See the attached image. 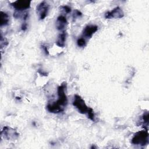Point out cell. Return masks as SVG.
<instances>
[{"mask_svg":"<svg viewBox=\"0 0 149 149\" xmlns=\"http://www.w3.org/2000/svg\"><path fill=\"white\" fill-rule=\"evenodd\" d=\"M82 15L81 12L80 11H79V10H75L74 11V13H73V19H76L77 17H79V16H81Z\"/></svg>","mask_w":149,"mask_h":149,"instance_id":"16","label":"cell"},{"mask_svg":"<svg viewBox=\"0 0 149 149\" xmlns=\"http://www.w3.org/2000/svg\"><path fill=\"white\" fill-rule=\"evenodd\" d=\"M77 44L80 47H85L86 45V41L85 38H84L83 37L79 38L77 40Z\"/></svg>","mask_w":149,"mask_h":149,"instance_id":"13","label":"cell"},{"mask_svg":"<svg viewBox=\"0 0 149 149\" xmlns=\"http://www.w3.org/2000/svg\"><path fill=\"white\" fill-rule=\"evenodd\" d=\"M132 143L134 145L144 146L148 144V133L147 130H140L136 132L132 139Z\"/></svg>","mask_w":149,"mask_h":149,"instance_id":"2","label":"cell"},{"mask_svg":"<svg viewBox=\"0 0 149 149\" xmlns=\"http://www.w3.org/2000/svg\"><path fill=\"white\" fill-rule=\"evenodd\" d=\"M98 27L94 24H90L86 26L83 30L82 34L84 37L91 38L93 34L98 30Z\"/></svg>","mask_w":149,"mask_h":149,"instance_id":"8","label":"cell"},{"mask_svg":"<svg viewBox=\"0 0 149 149\" xmlns=\"http://www.w3.org/2000/svg\"><path fill=\"white\" fill-rule=\"evenodd\" d=\"M60 8L61 9V10H62L64 12H65L66 13H69L71 12L72 9L71 8L69 7V6L67 5H63V6H61L60 7Z\"/></svg>","mask_w":149,"mask_h":149,"instance_id":"15","label":"cell"},{"mask_svg":"<svg viewBox=\"0 0 149 149\" xmlns=\"http://www.w3.org/2000/svg\"><path fill=\"white\" fill-rule=\"evenodd\" d=\"M73 105L78 110V111L82 114H87L91 108L88 107L81 98V96L77 94H75L74 96L73 101L72 102Z\"/></svg>","mask_w":149,"mask_h":149,"instance_id":"3","label":"cell"},{"mask_svg":"<svg viewBox=\"0 0 149 149\" xmlns=\"http://www.w3.org/2000/svg\"><path fill=\"white\" fill-rule=\"evenodd\" d=\"M66 36H67V34L65 31H63L62 33H59L55 42L57 46L59 47H65V42L66 40Z\"/></svg>","mask_w":149,"mask_h":149,"instance_id":"10","label":"cell"},{"mask_svg":"<svg viewBox=\"0 0 149 149\" xmlns=\"http://www.w3.org/2000/svg\"><path fill=\"white\" fill-rule=\"evenodd\" d=\"M124 12L122 9L117 6L113 9L112 10L108 11L105 13V18L108 19H120L124 16Z\"/></svg>","mask_w":149,"mask_h":149,"instance_id":"6","label":"cell"},{"mask_svg":"<svg viewBox=\"0 0 149 149\" xmlns=\"http://www.w3.org/2000/svg\"><path fill=\"white\" fill-rule=\"evenodd\" d=\"M41 48L43 49V51H44V53H45V54L46 55H49V51H48V48H47V47L46 45L42 44V45H41Z\"/></svg>","mask_w":149,"mask_h":149,"instance_id":"17","label":"cell"},{"mask_svg":"<svg viewBox=\"0 0 149 149\" xmlns=\"http://www.w3.org/2000/svg\"><path fill=\"white\" fill-rule=\"evenodd\" d=\"M9 15L3 11H1V23H0L1 27L8 25L9 23Z\"/></svg>","mask_w":149,"mask_h":149,"instance_id":"11","label":"cell"},{"mask_svg":"<svg viewBox=\"0 0 149 149\" xmlns=\"http://www.w3.org/2000/svg\"><path fill=\"white\" fill-rule=\"evenodd\" d=\"M30 1L17 0L11 3V5L16 10L23 11L30 7Z\"/></svg>","mask_w":149,"mask_h":149,"instance_id":"7","label":"cell"},{"mask_svg":"<svg viewBox=\"0 0 149 149\" xmlns=\"http://www.w3.org/2000/svg\"><path fill=\"white\" fill-rule=\"evenodd\" d=\"M0 43H1V49H2L3 47H6L8 44V42L7 40L5 37H3L2 34L1 35V42H0Z\"/></svg>","mask_w":149,"mask_h":149,"instance_id":"14","label":"cell"},{"mask_svg":"<svg viewBox=\"0 0 149 149\" xmlns=\"http://www.w3.org/2000/svg\"><path fill=\"white\" fill-rule=\"evenodd\" d=\"M49 5L45 1H42L37 6L36 12L40 20H43L46 17L49 10Z\"/></svg>","mask_w":149,"mask_h":149,"instance_id":"5","label":"cell"},{"mask_svg":"<svg viewBox=\"0 0 149 149\" xmlns=\"http://www.w3.org/2000/svg\"><path fill=\"white\" fill-rule=\"evenodd\" d=\"M66 88V83H62L58 87V98L56 101L48 103L47 105V109L48 112L54 113H58L64 111L68 104V98L65 93Z\"/></svg>","mask_w":149,"mask_h":149,"instance_id":"1","label":"cell"},{"mask_svg":"<svg viewBox=\"0 0 149 149\" xmlns=\"http://www.w3.org/2000/svg\"><path fill=\"white\" fill-rule=\"evenodd\" d=\"M1 135L2 137H3L8 140H15L17 139L19 136V133L16 130L8 126H5L2 128L1 132Z\"/></svg>","mask_w":149,"mask_h":149,"instance_id":"4","label":"cell"},{"mask_svg":"<svg viewBox=\"0 0 149 149\" xmlns=\"http://www.w3.org/2000/svg\"><path fill=\"white\" fill-rule=\"evenodd\" d=\"M143 124L144 126L145 130H148V112H146L143 113L142 116Z\"/></svg>","mask_w":149,"mask_h":149,"instance_id":"12","label":"cell"},{"mask_svg":"<svg viewBox=\"0 0 149 149\" xmlns=\"http://www.w3.org/2000/svg\"><path fill=\"white\" fill-rule=\"evenodd\" d=\"M38 73H39L40 74H41V75H43V76H47V73L46 72H43V71H42V70H41V69H38Z\"/></svg>","mask_w":149,"mask_h":149,"instance_id":"19","label":"cell"},{"mask_svg":"<svg viewBox=\"0 0 149 149\" xmlns=\"http://www.w3.org/2000/svg\"><path fill=\"white\" fill-rule=\"evenodd\" d=\"M21 28H22V30H23V31L26 30L27 29V23H23L22 24V25Z\"/></svg>","mask_w":149,"mask_h":149,"instance_id":"18","label":"cell"},{"mask_svg":"<svg viewBox=\"0 0 149 149\" xmlns=\"http://www.w3.org/2000/svg\"><path fill=\"white\" fill-rule=\"evenodd\" d=\"M68 21L66 17L65 16L60 15L57 17L55 23V26L58 30H63L66 27Z\"/></svg>","mask_w":149,"mask_h":149,"instance_id":"9","label":"cell"}]
</instances>
